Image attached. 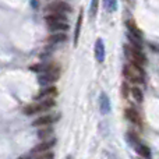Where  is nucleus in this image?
Here are the masks:
<instances>
[{
	"label": "nucleus",
	"mask_w": 159,
	"mask_h": 159,
	"mask_svg": "<svg viewBox=\"0 0 159 159\" xmlns=\"http://www.w3.org/2000/svg\"><path fill=\"white\" fill-rule=\"evenodd\" d=\"M123 74L129 81L135 82V84H141L144 81V71L143 67L137 66V64L133 63L131 66H126L123 69Z\"/></svg>",
	"instance_id": "1"
},
{
	"label": "nucleus",
	"mask_w": 159,
	"mask_h": 159,
	"mask_svg": "<svg viewBox=\"0 0 159 159\" xmlns=\"http://www.w3.org/2000/svg\"><path fill=\"white\" fill-rule=\"evenodd\" d=\"M71 11L70 4H67L66 2H50L49 4L45 7V13L46 14H67Z\"/></svg>",
	"instance_id": "2"
},
{
	"label": "nucleus",
	"mask_w": 159,
	"mask_h": 159,
	"mask_svg": "<svg viewBox=\"0 0 159 159\" xmlns=\"http://www.w3.org/2000/svg\"><path fill=\"white\" fill-rule=\"evenodd\" d=\"M124 52H126L127 57L131 59V61L134 64H137V66L143 67L147 63V57L141 52V49H135V48H131V46H124Z\"/></svg>",
	"instance_id": "3"
},
{
	"label": "nucleus",
	"mask_w": 159,
	"mask_h": 159,
	"mask_svg": "<svg viewBox=\"0 0 159 159\" xmlns=\"http://www.w3.org/2000/svg\"><path fill=\"white\" fill-rule=\"evenodd\" d=\"M60 77V71H59L57 67H53V69L43 71L38 75V82L41 85H50L53 82H56Z\"/></svg>",
	"instance_id": "4"
},
{
	"label": "nucleus",
	"mask_w": 159,
	"mask_h": 159,
	"mask_svg": "<svg viewBox=\"0 0 159 159\" xmlns=\"http://www.w3.org/2000/svg\"><path fill=\"white\" fill-rule=\"evenodd\" d=\"M55 106V101L53 99H46V101H43L42 103H35V105H28V106L24 107V110L22 112L25 113V115H35V113L38 112H42V110H48L50 109V107Z\"/></svg>",
	"instance_id": "5"
},
{
	"label": "nucleus",
	"mask_w": 159,
	"mask_h": 159,
	"mask_svg": "<svg viewBox=\"0 0 159 159\" xmlns=\"http://www.w3.org/2000/svg\"><path fill=\"white\" fill-rule=\"evenodd\" d=\"M105 53H106V50H105L103 41H102L101 38L96 39L95 46H93V55H95V59L99 63H102V61L105 60Z\"/></svg>",
	"instance_id": "6"
},
{
	"label": "nucleus",
	"mask_w": 159,
	"mask_h": 159,
	"mask_svg": "<svg viewBox=\"0 0 159 159\" xmlns=\"http://www.w3.org/2000/svg\"><path fill=\"white\" fill-rule=\"evenodd\" d=\"M56 119H59V115L52 116V115H46V116H41L36 120H34L32 126L34 127H42V126H48V124H52L53 121H56Z\"/></svg>",
	"instance_id": "7"
},
{
	"label": "nucleus",
	"mask_w": 159,
	"mask_h": 159,
	"mask_svg": "<svg viewBox=\"0 0 159 159\" xmlns=\"http://www.w3.org/2000/svg\"><path fill=\"white\" fill-rule=\"evenodd\" d=\"M56 144V140H50V141H43V143H39L38 145H35L31 151V154H43L48 149H50L53 145Z\"/></svg>",
	"instance_id": "8"
},
{
	"label": "nucleus",
	"mask_w": 159,
	"mask_h": 159,
	"mask_svg": "<svg viewBox=\"0 0 159 159\" xmlns=\"http://www.w3.org/2000/svg\"><path fill=\"white\" fill-rule=\"evenodd\" d=\"M99 107H101V113H103V115H107V113L110 112V99L107 98L106 93H101Z\"/></svg>",
	"instance_id": "9"
},
{
	"label": "nucleus",
	"mask_w": 159,
	"mask_h": 159,
	"mask_svg": "<svg viewBox=\"0 0 159 159\" xmlns=\"http://www.w3.org/2000/svg\"><path fill=\"white\" fill-rule=\"evenodd\" d=\"M127 30H129V35H131L133 38H135L137 41H143V32L137 28V25L134 24L133 21H129L127 22Z\"/></svg>",
	"instance_id": "10"
},
{
	"label": "nucleus",
	"mask_w": 159,
	"mask_h": 159,
	"mask_svg": "<svg viewBox=\"0 0 159 159\" xmlns=\"http://www.w3.org/2000/svg\"><path fill=\"white\" fill-rule=\"evenodd\" d=\"M124 115H126V117L129 119L131 123H134V124H140L141 123V117H140L138 112L134 109V107H127L126 112H124Z\"/></svg>",
	"instance_id": "11"
},
{
	"label": "nucleus",
	"mask_w": 159,
	"mask_h": 159,
	"mask_svg": "<svg viewBox=\"0 0 159 159\" xmlns=\"http://www.w3.org/2000/svg\"><path fill=\"white\" fill-rule=\"evenodd\" d=\"M46 20V24H55V22H63V21H67V17L66 14H46L45 17Z\"/></svg>",
	"instance_id": "12"
},
{
	"label": "nucleus",
	"mask_w": 159,
	"mask_h": 159,
	"mask_svg": "<svg viewBox=\"0 0 159 159\" xmlns=\"http://www.w3.org/2000/svg\"><path fill=\"white\" fill-rule=\"evenodd\" d=\"M48 28H49L50 32H66L69 30V24H67V21L55 22V24H49Z\"/></svg>",
	"instance_id": "13"
},
{
	"label": "nucleus",
	"mask_w": 159,
	"mask_h": 159,
	"mask_svg": "<svg viewBox=\"0 0 159 159\" xmlns=\"http://www.w3.org/2000/svg\"><path fill=\"white\" fill-rule=\"evenodd\" d=\"M56 92H57V89H56L55 87H46L43 88V89L41 91V92L36 95V99H45V98H50V96L56 95Z\"/></svg>",
	"instance_id": "14"
},
{
	"label": "nucleus",
	"mask_w": 159,
	"mask_h": 159,
	"mask_svg": "<svg viewBox=\"0 0 159 159\" xmlns=\"http://www.w3.org/2000/svg\"><path fill=\"white\" fill-rule=\"evenodd\" d=\"M67 39V35L64 32H56L55 35L49 36V39H48V42H49L50 45H55V43H60V42H64Z\"/></svg>",
	"instance_id": "15"
},
{
	"label": "nucleus",
	"mask_w": 159,
	"mask_h": 159,
	"mask_svg": "<svg viewBox=\"0 0 159 159\" xmlns=\"http://www.w3.org/2000/svg\"><path fill=\"white\" fill-rule=\"evenodd\" d=\"M135 151H137L143 158H147V159L151 158V151H149V148L145 145H141V144L140 145H135Z\"/></svg>",
	"instance_id": "16"
},
{
	"label": "nucleus",
	"mask_w": 159,
	"mask_h": 159,
	"mask_svg": "<svg viewBox=\"0 0 159 159\" xmlns=\"http://www.w3.org/2000/svg\"><path fill=\"white\" fill-rule=\"evenodd\" d=\"M53 134V129L52 127H45V129H41L38 131V138H41V140H45V138L50 137V135Z\"/></svg>",
	"instance_id": "17"
},
{
	"label": "nucleus",
	"mask_w": 159,
	"mask_h": 159,
	"mask_svg": "<svg viewBox=\"0 0 159 159\" xmlns=\"http://www.w3.org/2000/svg\"><path fill=\"white\" fill-rule=\"evenodd\" d=\"M81 21H82V11L80 13L78 20H77V27H75V34H74V43H78V36H80V30H81Z\"/></svg>",
	"instance_id": "18"
},
{
	"label": "nucleus",
	"mask_w": 159,
	"mask_h": 159,
	"mask_svg": "<svg viewBox=\"0 0 159 159\" xmlns=\"http://www.w3.org/2000/svg\"><path fill=\"white\" fill-rule=\"evenodd\" d=\"M131 93H133V98L135 99L137 102H143V99H144V95H143V91L140 89V88H133L131 89Z\"/></svg>",
	"instance_id": "19"
},
{
	"label": "nucleus",
	"mask_w": 159,
	"mask_h": 159,
	"mask_svg": "<svg viewBox=\"0 0 159 159\" xmlns=\"http://www.w3.org/2000/svg\"><path fill=\"white\" fill-rule=\"evenodd\" d=\"M105 8H106L107 11H115L116 8H117V3H116V0H105Z\"/></svg>",
	"instance_id": "20"
},
{
	"label": "nucleus",
	"mask_w": 159,
	"mask_h": 159,
	"mask_svg": "<svg viewBox=\"0 0 159 159\" xmlns=\"http://www.w3.org/2000/svg\"><path fill=\"white\" fill-rule=\"evenodd\" d=\"M98 2L99 0H92V2H91V8H89V14L91 16H95L96 14V11H98Z\"/></svg>",
	"instance_id": "21"
},
{
	"label": "nucleus",
	"mask_w": 159,
	"mask_h": 159,
	"mask_svg": "<svg viewBox=\"0 0 159 159\" xmlns=\"http://www.w3.org/2000/svg\"><path fill=\"white\" fill-rule=\"evenodd\" d=\"M129 92H130L129 84L123 82V84H121V95H123V98H129Z\"/></svg>",
	"instance_id": "22"
},
{
	"label": "nucleus",
	"mask_w": 159,
	"mask_h": 159,
	"mask_svg": "<svg viewBox=\"0 0 159 159\" xmlns=\"http://www.w3.org/2000/svg\"><path fill=\"white\" fill-rule=\"evenodd\" d=\"M127 140L130 141V144H131V145H135V144L138 143V141H137V137H135L133 133H129V134H127Z\"/></svg>",
	"instance_id": "23"
},
{
	"label": "nucleus",
	"mask_w": 159,
	"mask_h": 159,
	"mask_svg": "<svg viewBox=\"0 0 159 159\" xmlns=\"http://www.w3.org/2000/svg\"><path fill=\"white\" fill-rule=\"evenodd\" d=\"M53 158H55V155H53L52 152H50V154L49 152H43V154H41L36 159H53Z\"/></svg>",
	"instance_id": "24"
},
{
	"label": "nucleus",
	"mask_w": 159,
	"mask_h": 159,
	"mask_svg": "<svg viewBox=\"0 0 159 159\" xmlns=\"http://www.w3.org/2000/svg\"><path fill=\"white\" fill-rule=\"evenodd\" d=\"M17 159H31V155H24V157H20Z\"/></svg>",
	"instance_id": "25"
}]
</instances>
